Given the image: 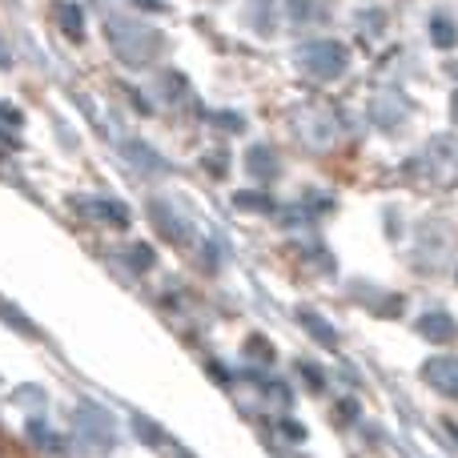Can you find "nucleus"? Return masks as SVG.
Masks as SVG:
<instances>
[{
  "mask_svg": "<svg viewBox=\"0 0 458 458\" xmlns=\"http://www.w3.org/2000/svg\"><path fill=\"white\" fill-rule=\"evenodd\" d=\"M414 169H430V177H435V182L454 185L458 182V137H435Z\"/></svg>",
  "mask_w": 458,
  "mask_h": 458,
  "instance_id": "nucleus-3",
  "label": "nucleus"
},
{
  "mask_svg": "<svg viewBox=\"0 0 458 458\" xmlns=\"http://www.w3.org/2000/svg\"><path fill=\"white\" fill-rule=\"evenodd\" d=\"M298 322L314 334V342H322V346H338V330H334V326L326 322L318 310H298Z\"/></svg>",
  "mask_w": 458,
  "mask_h": 458,
  "instance_id": "nucleus-12",
  "label": "nucleus"
},
{
  "mask_svg": "<svg viewBox=\"0 0 458 458\" xmlns=\"http://www.w3.org/2000/svg\"><path fill=\"white\" fill-rule=\"evenodd\" d=\"M206 165L214 169V174H225V153H222V149H217V153H209V157H206Z\"/></svg>",
  "mask_w": 458,
  "mask_h": 458,
  "instance_id": "nucleus-25",
  "label": "nucleus"
},
{
  "mask_svg": "<svg viewBox=\"0 0 458 458\" xmlns=\"http://www.w3.org/2000/svg\"><path fill=\"white\" fill-rule=\"evenodd\" d=\"M282 430H285V438H293V443H301V438H306V430H301L293 419H285V422H282Z\"/></svg>",
  "mask_w": 458,
  "mask_h": 458,
  "instance_id": "nucleus-24",
  "label": "nucleus"
},
{
  "mask_svg": "<svg viewBox=\"0 0 458 458\" xmlns=\"http://www.w3.org/2000/svg\"><path fill=\"white\" fill-rule=\"evenodd\" d=\"M209 125L225 129V133H242L245 121H242V117H229V113H209Z\"/></svg>",
  "mask_w": 458,
  "mask_h": 458,
  "instance_id": "nucleus-20",
  "label": "nucleus"
},
{
  "mask_svg": "<svg viewBox=\"0 0 458 458\" xmlns=\"http://www.w3.org/2000/svg\"><path fill=\"white\" fill-rule=\"evenodd\" d=\"M338 419H342V422H354V419H358V406H354V403H342V406H338Z\"/></svg>",
  "mask_w": 458,
  "mask_h": 458,
  "instance_id": "nucleus-26",
  "label": "nucleus"
},
{
  "mask_svg": "<svg viewBox=\"0 0 458 458\" xmlns=\"http://www.w3.org/2000/svg\"><path fill=\"white\" fill-rule=\"evenodd\" d=\"M53 13H56V24L64 29V37L85 40V16H81V4H72V0H56Z\"/></svg>",
  "mask_w": 458,
  "mask_h": 458,
  "instance_id": "nucleus-11",
  "label": "nucleus"
},
{
  "mask_svg": "<svg viewBox=\"0 0 458 458\" xmlns=\"http://www.w3.org/2000/svg\"><path fill=\"white\" fill-rule=\"evenodd\" d=\"M121 153H125V157L133 161V165H141V169H157V174L165 169V161H161L153 149H145L141 141H125V145H121Z\"/></svg>",
  "mask_w": 458,
  "mask_h": 458,
  "instance_id": "nucleus-16",
  "label": "nucleus"
},
{
  "mask_svg": "<svg viewBox=\"0 0 458 458\" xmlns=\"http://www.w3.org/2000/svg\"><path fill=\"white\" fill-rule=\"evenodd\" d=\"M133 427H137V438H141V443H153V446H161V443H165V435H161V427H157V422H149V419H145V414H137V419H133Z\"/></svg>",
  "mask_w": 458,
  "mask_h": 458,
  "instance_id": "nucleus-18",
  "label": "nucleus"
},
{
  "mask_svg": "<svg viewBox=\"0 0 458 458\" xmlns=\"http://www.w3.org/2000/svg\"><path fill=\"white\" fill-rule=\"evenodd\" d=\"M8 61H13V56H8V53H4V48H0V64H8Z\"/></svg>",
  "mask_w": 458,
  "mask_h": 458,
  "instance_id": "nucleus-28",
  "label": "nucleus"
},
{
  "mask_svg": "<svg viewBox=\"0 0 458 458\" xmlns=\"http://www.w3.org/2000/svg\"><path fill=\"white\" fill-rule=\"evenodd\" d=\"M414 330H419V338L438 342V346L458 342V322H454V314H446V310H430V314H422L419 322H414Z\"/></svg>",
  "mask_w": 458,
  "mask_h": 458,
  "instance_id": "nucleus-5",
  "label": "nucleus"
},
{
  "mask_svg": "<svg viewBox=\"0 0 458 458\" xmlns=\"http://www.w3.org/2000/svg\"><path fill=\"white\" fill-rule=\"evenodd\" d=\"M298 64L318 81H334L346 72L350 53L338 45V40H310V45L298 48Z\"/></svg>",
  "mask_w": 458,
  "mask_h": 458,
  "instance_id": "nucleus-2",
  "label": "nucleus"
},
{
  "mask_svg": "<svg viewBox=\"0 0 458 458\" xmlns=\"http://www.w3.org/2000/svg\"><path fill=\"white\" fill-rule=\"evenodd\" d=\"M32 438H37L40 446H53V451H61V438H48V430L40 427V422H32Z\"/></svg>",
  "mask_w": 458,
  "mask_h": 458,
  "instance_id": "nucleus-23",
  "label": "nucleus"
},
{
  "mask_svg": "<svg viewBox=\"0 0 458 458\" xmlns=\"http://www.w3.org/2000/svg\"><path fill=\"white\" fill-rule=\"evenodd\" d=\"M301 378H306V386H310V390H322V386H326L322 366H314V362H301Z\"/></svg>",
  "mask_w": 458,
  "mask_h": 458,
  "instance_id": "nucleus-21",
  "label": "nucleus"
},
{
  "mask_svg": "<svg viewBox=\"0 0 458 458\" xmlns=\"http://www.w3.org/2000/svg\"><path fill=\"white\" fill-rule=\"evenodd\" d=\"M245 174L258 177V182H274L282 174V161H277V153L269 145H250L245 149Z\"/></svg>",
  "mask_w": 458,
  "mask_h": 458,
  "instance_id": "nucleus-8",
  "label": "nucleus"
},
{
  "mask_svg": "<svg viewBox=\"0 0 458 458\" xmlns=\"http://www.w3.org/2000/svg\"><path fill=\"white\" fill-rule=\"evenodd\" d=\"M89 214L101 217V222H109V225H129L125 201H89Z\"/></svg>",
  "mask_w": 458,
  "mask_h": 458,
  "instance_id": "nucleus-15",
  "label": "nucleus"
},
{
  "mask_svg": "<svg viewBox=\"0 0 458 458\" xmlns=\"http://www.w3.org/2000/svg\"><path fill=\"white\" fill-rule=\"evenodd\" d=\"M451 121L458 125V89H454V97H451Z\"/></svg>",
  "mask_w": 458,
  "mask_h": 458,
  "instance_id": "nucleus-27",
  "label": "nucleus"
},
{
  "mask_svg": "<svg viewBox=\"0 0 458 458\" xmlns=\"http://www.w3.org/2000/svg\"><path fill=\"white\" fill-rule=\"evenodd\" d=\"M242 16H245V24H250L258 37H269V32L277 29V0H245V8H242Z\"/></svg>",
  "mask_w": 458,
  "mask_h": 458,
  "instance_id": "nucleus-10",
  "label": "nucleus"
},
{
  "mask_svg": "<svg viewBox=\"0 0 458 458\" xmlns=\"http://www.w3.org/2000/svg\"><path fill=\"white\" fill-rule=\"evenodd\" d=\"M422 382L446 398H458V358H430L422 366Z\"/></svg>",
  "mask_w": 458,
  "mask_h": 458,
  "instance_id": "nucleus-6",
  "label": "nucleus"
},
{
  "mask_svg": "<svg viewBox=\"0 0 458 458\" xmlns=\"http://www.w3.org/2000/svg\"><path fill=\"white\" fill-rule=\"evenodd\" d=\"M105 32H109V40H113V53L125 64H133V69L153 64L165 53V37H161L157 29H149L145 21H109Z\"/></svg>",
  "mask_w": 458,
  "mask_h": 458,
  "instance_id": "nucleus-1",
  "label": "nucleus"
},
{
  "mask_svg": "<svg viewBox=\"0 0 458 458\" xmlns=\"http://www.w3.org/2000/svg\"><path fill=\"white\" fill-rule=\"evenodd\" d=\"M233 206H237V209H250V214H269V209H277L269 193H253V190H250V193H245V190L237 193Z\"/></svg>",
  "mask_w": 458,
  "mask_h": 458,
  "instance_id": "nucleus-17",
  "label": "nucleus"
},
{
  "mask_svg": "<svg viewBox=\"0 0 458 458\" xmlns=\"http://www.w3.org/2000/svg\"><path fill=\"white\" fill-rule=\"evenodd\" d=\"M129 261H133V269L153 266V250H149V245H133V250H129Z\"/></svg>",
  "mask_w": 458,
  "mask_h": 458,
  "instance_id": "nucleus-22",
  "label": "nucleus"
},
{
  "mask_svg": "<svg viewBox=\"0 0 458 458\" xmlns=\"http://www.w3.org/2000/svg\"><path fill=\"white\" fill-rule=\"evenodd\" d=\"M293 24H306V21H330V4L326 0H290L285 4Z\"/></svg>",
  "mask_w": 458,
  "mask_h": 458,
  "instance_id": "nucleus-13",
  "label": "nucleus"
},
{
  "mask_svg": "<svg viewBox=\"0 0 458 458\" xmlns=\"http://www.w3.org/2000/svg\"><path fill=\"white\" fill-rule=\"evenodd\" d=\"M72 419H77L81 438H85V443H93L97 451H109V446H113V419L97 403L77 406V414H72Z\"/></svg>",
  "mask_w": 458,
  "mask_h": 458,
  "instance_id": "nucleus-4",
  "label": "nucleus"
},
{
  "mask_svg": "<svg viewBox=\"0 0 458 458\" xmlns=\"http://www.w3.org/2000/svg\"><path fill=\"white\" fill-rule=\"evenodd\" d=\"M370 117H374V125H382V129H394L398 121L406 117V101L390 89V93H378L370 101Z\"/></svg>",
  "mask_w": 458,
  "mask_h": 458,
  "instance_id": "nucleus-9",
  "label": "nucleus"
},
{
  "mask_svg": "<svg viewBox=\"0 0 458 458\" xmlns=\"http://www.w3.org/2000/svg\"><path fill=\"white\" fill-rule=\"evenodd\" d=\"M430 40H435L438 48H454L458 45V29H454V21L446 13L430 16Z\"/></svg>",
  "mask_w": 458,
  "mask_h": 458,
  "instance_id": "nucleus-14",
  "label": "nucleus"
},
{
  "mask_svg": "<svg viewBox=\"0 0 458 458\" xmlns=\"http://www.w3.org/2000/svg\"><path fill=\"white\" fill-rule=\"evenodd\" d=\"M245 358H261V362H274V350H269L266 338H258V334H253V338L245 342Z\"/></svg>",
  "mask_w": 458,
  "mask_h": 458,
  "instance_id": "nucleus-19",
  "label": "nucleus"
},
{
  "mask_svg": "<svg viewBox=\"0 0 458 458\" xmlns=\"http://www.w3.org/2000/svg\"><path fill=\"white\" fill-rule=\"evenodd\" d=\"M149 217H153V225H157L174 245H193V229L185 225L182 214H174L165 201H149Z\"/></svg>",
  "mask_w": 458,
  "mask_h": 458,
  "instance_id": "nucleus-7",
  "label": "nucleus"
}]
</instances>
